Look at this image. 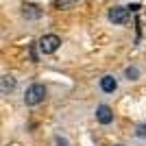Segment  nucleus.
Here are the masks:
<instances>
[{"instance_id": "8", "label": "nucleus", "mask_w": 146, "mask_h": 146, "mask_svg": "<svg viewBox=\"0 0 146 146\" xmlns=\"http://www.w3.org/2000/svg\"><path fill=\"white\" fill-rule=\"evenodd\" d=\"M76 0H55V9H68V7H72Z\"/></svg>"}, {"instance_id": "11", "label": "nucleus", "mask_w": 146, "mask_h": 146, "mask_svg": "<svg viewBox=\"0 0 146 146\" xmlns=\"http://www.w3.org/2000/svg\"><path fill=\"white\" fill-rule=\"evenodd\" d=\"M57 144H59V146H68V142H66V140H61V137H57Z\"/></svg>"}, {"instance_id": "2", "label": "nucleus", "mask_w": 146, "mask_h": 146, "mask_svg": "<svg viewBox=\"0 0 146 146\" xmlns=\"http://www.w3.org/2000/svg\"><path fill=\"white\" fill-rule=\"evenodd\" d=\"M37 46H39V50H42L44 55H52V52L61 46V39H59V35H52V33H50V35L39 37Z\"/></svg>"}, {"instance_id": "6", "label": "nucleus", "mask_w": 146, "mask_h": 146, "mask_svg": "<svg viewBox=\"0 0 146 146\" xmlns=\"http://www.w3.org/2000/svg\"><path fill=\"white\" fill-rule=\"evenodd\" d=\"M22 13H24V18H29V20H37L42 15V11H39L35 5H24L22 7Z\"/></svg>"}, {"instance_id": "12", "label": "nucleus", "mask_w": 146, "mask_h": 146, "mask_svg": "<svg viewBox=\"0 0 146 146\" xmlns=\"http://www.w3.org/2000/svg\"><path fill=\"white\" fill-rule=\"evenodd\" d=\"M118 146H122V144H118Z\"/></svg>"}, {"instance_id": "1", "label": "nucleus", "mask_w": 146, "mask_h": 146, "mask_svg": "<svg viewBox=\"0 0 146 146\" xmlns=\"http://www.w3.org/2000/svg\"><path fill=\"white\" fill-rule=\"evenodd\" d=\"M44 98H46V87L42 83H33L24 94V103L31 105V107H35V105L44 103Z\"/></svg>"}, {"instance_id": "4", "label": "nucleus", "mask_w": 146, "mask_h": 146, "mask_svg": "<svg viewBox=\"0 0 146 146\" xmlns=\"http://www.w3.org/2000/svg\"><path fill=\"white\" fill-rule=\"evenodd\" d=\"M96 118H98L100 124H109V122L113 120V113H111V109L107 107V105H100V107L96 109Z\"/></svg>"}, {"instance_id": "9", "label": "nucleus", "mask_w": 146, "mask_h": 146, "mask_svg": "<svg viewBox=\"0 0 146 146\" xmlns=\"http://www.w3.org/2000/svg\"><path fill=\"white\" fill-rule=\"evenodd\" d=\"M127 76H129V79H137V76H140V70H137L135 66L127 68Z\"/></svg>"}, {"instance_id": "5", "label": "nucleus", "mask_w": 146, "mask_h": 146, "mask_svg": "<svg viewBox=\"0 0 146 146\" xmlns=\"http://www.w3.org/2000/svg\"><path fill=\"white\" fill-rule=\"evenodd\" d=\"M116 87H118V81L113 79V76H109V74H107V76H103V79H100V90H103V92L111 94V92H116Z\"/></svg>"}, {"instance_id": "7", "label": "nucleus", "mask_w": 146, "mask_h": 146, "mask_svg": "<svg viewBox=\"0 0 146 146\" xmlns=\"http://www.w3.org/2000/svg\"><path fill=\"white\" fill-rule=\"evenodd\" d=\"M13 87H15V79H13V76H9V74H5V76H2V92H11Z\"/></svg>"}, {"instance_id": "10", "label": "nucleus", "mask_w": 146, "mask_h": 146, "mask_svg": "<svg viewBox=\"0 0 146 146\" xmlns=\"http://www.w3.org/2000/svg\"><path fill=\"white\" fill-rule=\"evenodd\" d=\"M137 135H140V137H144V135H146V124H142V127H137Z\"/></svg>"}, {"instance_id": "3", "label": "nucleus", "mask_w": 146, "mask_h": 146, "mask_svg": "<svg viewBox=\"0 0 146 146\" xmlns=\"http://www.w3.org/2000/svg\"><path fill=\"white\" fill-rule=\"evenodd\" d=\"M109 20L113 24H124L129 20V7H113V9H109Z\"/></svg>"}]
</instances>
